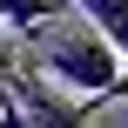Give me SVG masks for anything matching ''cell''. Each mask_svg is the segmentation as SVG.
Returning <instances> with one entry per match:
<instances>
[{
  "mask_svg": "<svg viewBox=\"0 0 128 128\" xmlns=\"http://www.w3.org/2000/svg\"><path fill=\"white\" fill-rule=\"evenodd\" d=\"M115 68H122V54L94 34V27H74V34H54L40 54H34V74L47 81V88H68V94H81V101H101L108 108V88H115Z\"/></svg>",
  "mask_w": 128,
  "mask_h": 128,
  "instance_id": "1",
  "label": "cell"
},
{
  "mask_svg": "<svg viewBox=\"0 0 128 128\" xmlns=\"http://www.w3.org/2000/svg\"><path fill=\"white\" fill-rule=\"evenodd\" d=\"M0 88L27 108V128H88L101 115V101H81V94H54L40 74H27V68H0Z\"/></svg>",
  "mask_w": 128,
  "mask_h": 128,
  "instance_id": "2",
  "label": "cell"
},
{
  "mask_svg": "<svg viewBox=\"0 0 128 128\" xmlns=\"http://www.w3.org/2000/svg\"><path fill=\"white\" fill-rule=\"evenodd\" d=\"M68 7H74L115 54H128V0H68Z\"/></svg>",
  "mask_w": 128,
  "mask_h": 128,
  "instance_id": "3",
  "label": "cell"
},
{
  "mask_svg": "<svg viewBox=\"0 0 128 128\" xmlns=\"http://www.w3.org/2000/svg\"><path fill=\"white\" fill-rule=\"evenodd\" d=\"M61 14H74V7L68 0H0V27H14V34H34V27L61 20Z\"/></svg>",
  "mask_w": 128,
  "mask_h": 128,
  "instance_id": "4",
  "label": "cell"
},
{
  "mask_svg": "<svg viewBox=\"0 0 128 128\" xmlns=\"http://www.w3.org/2000/svg\"><path fill=\"white\" fill-rule=\"evenodd\" d=\"M0 128H27V108H20L7 88H0Z\"/></svg>",
  "mask_w": 128,
  "mask_h": 128,
  "instance_id": "5",
  "label": "cell"
},
{
  "mask_svg": "<svg viewBox=\"0 0 128 128\" xmlns=\"http://www.w3.org/2000/svg\"><path fill=\"white\" fill-rule=\"evenodd\" d=\"M108 101H128V54H122V68H115V88H108Z\"/></svg>",
  "mask_w": 128,
  "mask_h": 128,
  "instance_id": "6",
  "label": "cell"
},
{
  "mask_svg": "<svg viewBox=\"0 0 128 128\" xmlns=\"http://www.w3.org/2000/svg\"><path fill=\"white\" fill-rule=\"evenodd\" d=\"M0 68H7V54H0Z\"/></svg>",
  "mask_w": 128,
  "mask_h": 128,
  "instance_id": "7",
  "label": "cell"
}]
</instances>
